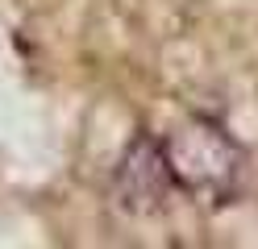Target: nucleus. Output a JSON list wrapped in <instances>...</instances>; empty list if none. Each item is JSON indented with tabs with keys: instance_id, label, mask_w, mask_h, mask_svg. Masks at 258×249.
<instances>
[{
	"instance_id": "nucleus-1",
	"label": "nucleus",
	"mask_w": 258,
	"mask_h": 249,
	"mask_svg": "<svg viewBox=\"0 0 258 249\" xmlns=\"http://www.w3.org/2000/svg\"><path fill=\"white\" fill-rule=\"evenodd\" d=\"M163 154H167L175 187L200 199V204H225L241 187L246 154L208 116H183L163 137Z\"/></svg>"
},
{
	"instance_id": "nucleus-2",
	"label": "nucleus",
	"mask_w": 258,
	"mask_h": 249,
	"mask_svg": "<svg viewBox=\"0 0 258 249\" xmlns=\"http://www.w3.org/2000/svg\"><path fill=\"white\" fill-rule=\"evenodd\" d=\"M171 191H175V179H171V166H167V154H163V141H154L150 133H138L125 145L117 171H112L117 204L134 216H150L167 204Z\"/></svg>"
}]
</instances>
